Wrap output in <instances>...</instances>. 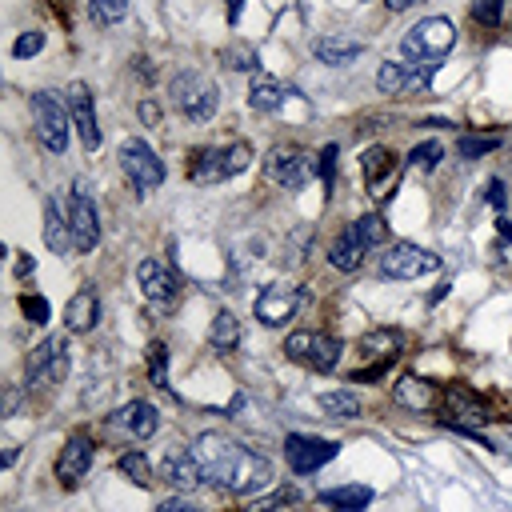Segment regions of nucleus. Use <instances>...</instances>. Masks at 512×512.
Masks as SVG:
<instances>
[{"mask_svg":"<svg viewBox=\"0 0 512 512\" xmlns=\"http://www.w3.org/2000/svg\"><path fill=\"white\" fill-rule=\"evenodd\" d=\"M316 504H320V508H328V512H364V508L372 504V488H364V484L324 488V492L316 496Z\"/></svg>","mask_w":512,"mask_h":512,"instance_id":"25","label":"nucleus"},{"mask_svg":"<svg viewBox=\"0 0 512 512\" xmlns=\"http://www.w3.org/2000/svg\"><path fill=\"white\" fill-rule=\"evenodd\" d=\"M112 420H116V428L128 432L132 440H148V436H156V428H160V412H156L148 400H128Z\"/></svg>","mask_w":512,"mask_h":512,"instance_id":"20","label":"nucleus"},{"mask_svg":"<svg viewBox=\"0 0 512 512\" xmlns=\"http://www.w3.org/2000/svg\"><path fill=\"white\" fill-rule=\"evenodd\" d=\"M88 12L100 24H120L128 16V0H88Z\"/></svg>","mask_w":512,"mask_h":512,"instance_id":"36","label":"nucleus"},{"mask_svg":"<svg viewBox=\"0 0 512 512\" xmlns=\"http://www.w3.org/2000/svg\"><path fill=\"white\" fill-rule=\"evenodd\" d=\"M64 100H68V112H72V128H76L80 144H84L88 152H96L104 136H100V120H96L92 88H88L84 80H72V84H68V92H64Z\"/></svg>","mask_w":512,"mask_h":512,"instance_id":"15","label":"nucleus"},{"mask_svg":"<svg viewBox=\"0 0 512 512\" xmlns=\"http://www.w3.org/2000/svg\"><path fill=\"white\" fill-rule=\"evenodd\" d=\"M456 48V24L448 16H424L400 36V52L412 64H436Z\"/></svg>","mask_w":512,"mask_h":512,"instance_id":"4","label":"nucleus"},{"mask_svg":"<svg viewBox=\"0 0 512 512\" xmlns=\"http://www.w3.org/2000/svg\"><path fill=\"white\" fill-rule=\"evenodd\" d=\"M392 12H404V8H412V4H424V0H384Z\"/></svg>","mask_w":512,"mask_h":512,"instance_id":"49","label":"nucleus"},{"mask_svg":"<svg viewBox=\"0 0 512 512\" xmlns=\"http://www.w3.org/2000/svg\"><path fill=\"white\" fill-rule=\"evenodd\" d=\"M332 160H336V144H328V148H324V156H320V176H324V188H332Z\"/></svg>","mask_w":512,"mask_h":512,"instance_id":"44","label":"nucleus"},{"mask_svg":"<svg viewBox=\"0 0 512 512\" xmlns=\"http://www.w3.org/2000/svg\"><path fill=\"white\" fill-rule=\"evenodd\" d=\"M432 72H436V64H400V60H384V64L376 68V88H380L384 96H400V92H408V88H428Z\"/></svg>","mask_w":512,"mask_h":512,"instance_id":"17","label":"nucleus"},{"mask_svg":"<svg viewBox=\"0 0 512 512\" xmlns=\"http://www.w3.org/2000/svg\"><path fill=\"white\" fill-rule=\"evenodd\" d=\"M16 408H20V392L8 388V396H4V416H16Z\"/></svg>","mask_w":512,"mask_h":512,"instance_id":"45","label":"nucleus"},{"mask_svg":"<svg viewBox=\"0 0 512 512\" xmlns=\"http://www.w3.org/2000/svg\"><path fill=\"white\" fill-rule=\"evenodd\" d=\"M316 172H320L316 156L304 152V148H296V144H276V148L264 156V176H268L276 188H288V192L304 188Z\"/></svg>","mask_w":512,"mask_h":512,"instance_id":"8","label":"nucleus"},{"mask_svg":"<svg viewBox=\"0 0 512 512\" xmlns=\"http://www.w3.org/2000/svg\"><path fill=\"white\" fill-rule=\"evenodd\" d=\"M156 512H204L200 504H192L188 496H168V500H160L156 504Z\"/></svg>","mask_w":512,"mask_h":512,"instance_id":"42","label":"nucleus"},{"mask_svg":"<svg viewBox=\"0 0 512 512\" xmlns=\"http://www.w3.org/2000/svg\"><path fill=\"white\" fill-rule=\"evenodd\" d=\"M68 220H72V240H76V252H92L100 244V212L92 204V196L84 192V184L72 188V200H68Z\"/></svg>","mask_w":512,"mask_h":512,"instance_id":"16","label":"nucleus"},{"mask_svg":"<svg viewBox=\"0 0 512 512\" xmlns=\"http://www.w3.org/2000/svg\"><path fill=\"white\" fill-rule=\"evenodd\" d=\"M192 452L204 468V484H212L228 496H252L272 484V464L260 452L228 440L224 432H200L192 440Z\"/></svg>","mask_w":512,"mask_h":512,"instance_id":"1","label":"nucleus"},{"mask_svg":"<svg viewBox=\"0 0 512 512\" xmlns=\"http://www.w3.org/2000/svg\"><path fill=\"white\" fill-rule=\"evenodd\" d=\"M436 268H440V256L412 240H396L380 256V276L388 280H420V276H432Z\"/></svg>","mask_w":512,"mask_h":512,"instance_id":"9","label":"nucleus"},{"mask_svg":"<svg viewBox=\"0 0 512 512\" xmlns=\"http://www.w3.org/2000/svg\"><path fill=\"white\" fill-rule=\"evenodd\" d=\"M96 320H100V296H96V288H80V292L64 304V328H68L72 336H84V332L96 328Z\"/></svg>","mask_w":512,"mask_h":512,"instance_id":"21","label":"nucleus"},{"mask_svg":"<svg viewBox=\"0 0 512 512\" xmlns=\"http://www.w3.org/2000/svg\"><path fill=\"white\" fill-rule=\"evenodd\" d=\"M44 244H48L56 256L76 252V240H72V220H68V212H64L56 200H48V204H44Z\"/></svg>","mask_w":512,"mask_h":512,"instance_id":"24","label":"nucleus"},{"mask_svg":"<svg viewBox=\"0 0 512 512\" xmlns=\"http://www.w3.org/2000/svg\"><path fill=\"white\" fill-rule=\"evenodd\" d=\"M40 48H44V32H36V28H32V32H20V36H16V44H12V56L28 60V56H36Z\"/></svg>","mask_w":512,"mask_h":512,"instance_id":"40","label":"nucleus"},{"mask_svg":"<svg viewBox=\"0 0 512 512\" xmlns=\"http://www.w3.org/2000/svg\"><path fill=\"white\" fill-rule=\"evenodd\" d=\"M300 304H304V292H300L292 280H272V284H264L260 296L252 300V312H256V320H260L264 328H284L288 320H296Z\"/></svg>","mask_w":512,"mask_h":512,"instance_id":"11","label":"nucleus"},{"mask_svg":"<svg viewBox=\"0 0 512 512\" xmlns=\"http://www.w3.org/2000/svg\"><path fill=\"white\" fill-rule=\"evenodd\" d=\"M284 352H288V360H296V364H304L312 372H332L340 364L344 344L332 332H292L284 340Z\"/></svg>","mask_w":512,"mask_h":512,"instance_id":"10","label":"nucleus"},{"mask_svg":"<svg viewBox=\"0 0 512 512\" xmlns=\"http://www.w3.org/2000/svg\"><path fill=\"white\" fill-rule=\"evenodd\" d=\"M320 412L324 416H332V420H352V416H360V400L348 392V388H332V392H320Z\"/></svg>","mask_w":512,"mask_h":512,"instance_id":"31","label":"nucleus"},{"mask_svg":"<svg viewBox=\"0 0 512 512\" xmlns=\"http://www.w3.org/2000/svg\"><path fill=\"white\" fill-rule=\"evenodd\" d=\"M440 156H444L440 140H424V144H416V148L408 152V164H420L424 172H432V168L440 164Z\"/></svg>","mask_w":512,"mask_h":512,"instance_id":"38","label":"nucleus"},{"mask_svg":"<svg viewBox=\"0 0 512 512\" xmlns=\"http://www.w3.org/2000/svg\"><path fill=\"white\" fill-rule=\"evenodd\" d=\"M160 480L172 484V488H180V492H192V488L204 484V468H200V460H196L192 448H168L160 456Z\"/></svg>","mask_w":512,"mask_h":512,"instance_id":"18","label":"nucleus"},{"mask_svg":"<svg viewBox=\"0 0 512 512\" xmlns=\"http://www.w3.org/2000/svg\"><path fill=\"white\" fill-rule=\"evenodd\" d=\"M24 376H28V388L32 384H56L68 376V340L64 336H44L28 360H24Z\"/></svg>","mask_w":512,"mask_h":512,"instance_id":"13","label":"nucleus"},{"mask_svg":"<svg viewBox=\"0 0 512 512\" xmlns=\"http://www.w3.org/2000/svg\"><path fill=\"white\" fill-rule=\"evenodd\" d=\"M244 512H300V496H296V488H280V492L256 496Z\"/></svg>","mask_w":512,"mask_h":512,"instance_id":"34","label":"nucleus"},{"mask_svg":"<svg viewBox=\"0 0 512 512\" xmlns=\"http://www.w3.org/2000/svg\"><path fill=\"white\" fill-rule=\"evenodd\" d=\"M208 344H212L216 352H232V348L240 344V320H236L232 312H216L212 324H208Z\"/></svg>","mask_w":512,"mask_h":512,"instance_id":"29","label":"nucleus"},{"mask_svg":"<svg viewBox=\"0 0 512 512\" xmlns=\"http://www.w3.org/2000/svg\"><path fill=\"white\" fill-rule=\"evenodd\" d=\"M492 148H500V136H460V140H456V156H460V160L488 156Z\"/></svg>","mask_w":512,"mask_h":512,"instance_id":"35","label":"nucleus"},{"mask_svg":"<svg viewBox=\"0 0 512 512\" xmlns=\"http://www.w3.org/2000/svg\"><path fill=\"white\" fill-rule=\"evenodd\" d=\"M220 64L232 68V72H260V52L244 40H232L220 48Z\"/></svg>","mask_w":512,"mask_h":512,"instance_id":"32","label":"nucleus"},{"mask_svg":"<svg viewBox=\"0 0 512 512\" xmlns=\"http://www.w3.org/2000/svg\"><path fill=\"white\" fill-rule=\"evenodd\" d=\"M400 344H404V336L396 332V328H376V332H368L364 340H360V352L364 356H380L384 364L400 352Z\"/></svg>","mask_w":512,"mask_h":512,"instance_id":"30","label":"nucleus"},{"mask_svg":"<svg viewBox=\"0 0 512 512\" xmlns=\"http://www.w3.org/2000/svg\"><path fill=\"white\" fill-rule=\"evenodd\" d=\"M240 8H244V0H228V24L240 20Z\"/></svg>","mask_w":512,"mask_h":512,"instance_id":"48","label":"nucleus"},{"mask_svg":"<svg viewBox=\"0 0 512 512\" xmlns=\"http://www.w3.org/2000/svg\"><path fill=\"white\" fill-rule=\"evenodd\" d=\"M168 96H172L176 112H180L184 120H192V124H208V120L216 116V108H220L216 84H212L204 72H196V68L176 72L172 84H168Z\"/></svg>","mask_w":512,"mask_h":512,"instance_id":"5","label":"nucleus"},{"mask_svg":"<svg viewBox=\"0 0 512 512\" xmlns=\"http://www.w3.org/2000/svg\"><path fill=\"white\" fill-rule=\"evenodd\" d=\"M252 164V148L244 140L232 144H216V148H200L188 156V180L208 188V184H224L232 176H240Z\"/></svg>","mask_w":512,"mask_h":512,"instance_id":"2","label":"nucleus"},{"mask_svg":"<svg viewBox=\"0 0 512 512\" xmlns=\"http://www.w3.org/2000/svg\"><path fill=\"white\" fill-rule=\"evenodd\" d=\"M116 468H120L136 488H152V484H156V472H152L148 456H144V452H136V448H132V452H124V456L116 460Z\"/></svg>","mask_w":512,"mask_h":512,"instance_id":"33","label":"nucleus"},{"mask_svg":"<svg viewBox=\"0 0 512 512\" xmlns=\"http://www.w3.org/2000/svg\"><path fill=\"white\" fill-rule=\"evenodd\" d=\"M32 124H36L40 148L52 152V156H64V148H68V128H72L68 100H60L56 92H36V96H32Z\"/></svg>","mask_w":512,"mask_h":512,"instance_id":"6","label":"nucleus"},{"mask_svg":"<svg viewBox=\"0 0 512 512\" xmlns=\"http://www.w3.org/2000/svg\"><path fill=\"white\" fill-rule=\"evenodd\" d=\"M136 112H140V120H144L148 128H160V120H164V112H160V104H156V100H140V108H136Z\"/></svg>","mask_w":512,"mask_h":512,"instance_id":"43","label":"nucleus"},{"mask_svg":"<svg viewBox=\"0 0 512 512\" xmlns=\"http://www.w3.org/2000/svg\"><path fill=\"white\" fill-rule=\"evenodd\" d=\"M116 160H120V168H124V176H128V184L140 192V196H152L160 184H164V160L140 140V136H128V140H120V152H116Z\"/></svg>","mask_w":512,"mask_h":512,"instance_id":"7","label":"nucleus"},{"mask_svg":"<svg viewBox=\"0 0 512 512\" xmlns=\"http://www.w3.org/2000/svg\"><path fill=\"white\" fill-rule=\"evenodd\" d=\"M444 420H452V424H484L488 416H484V404H476V400H468V392H448V404H444Z\"/></svg>","mask_w":512,"mask_h":512,"instance_id":"28","label":"nucleus"},{"mask_svg":"<svg viewBox=\"0 0 512 512\" xmlns=\"http://www.w3.org/2000/svg\"><path fill=\"white\" fill-rule=\"evenodd\" d=\"M20 308L32 324H48V300L44 296H20Z\"/></svg>","mask_w":512,"mask_h":512,"instance_id":"41","label":"nucleus"},{"mask_svg":"<svg viewBox=\"0 0 512 512\" xmlns=\"http://www.w3.org/2000/svg\"><path fill=\"white\" fill-rule=\"evenodd\" d=\"M288 96H292V88H284L276 76L252 72V84H248V108L252 112H280Z\"/></svg>","mask_w":512,"mask_h":512,"instance_id":"23","label":"nucleus"},{"mask_svg":"<svg viewBox=\"0 0 512 512\" xmlns=\"http://www.w3.org/2000/svg\"><path fill=\"white\" fill-rule=\"evenodd\" d=\"M360 168H364V184L372 188V196H384V180L396 176V156H392L384 144H376V148L364 152Z\"/></svg>","mask_w":512,"mask_h":512,"instance_id":"26","label":"nucleus"},{"mask_svg":"<svg viewBox=\"0 0 512 512\" xmlns=\"http://www.w3.org/2000/svg\"><path fill=\"white\" fill-rule=\"evenodd\" d=\"M488 200H492L496 208L504 204V184H500V180H492V184H488Z\"/></svg>","mask_w":512,"mask_h":512,"instance_id":"46","label":"nucleus"},{"mask_svg":"<svg viewBox=\"0 0 512 512\" xmlns=\"http://www.w3.org/2000/svg\"><path fill=\"white\" fill-rule=\"evenodd\" d=\"M500 12H504V0H476L472 4L476 24H484V28H496L500 24Z\"/></svg>","mask_w":512,"mask_h":512,"instance_id":"39","label":"nucleus"},{"mask_svg":"<svg viewBox=\"0 0 512 512\" xmlns=\"http://www.w3.org/2000/svg\"><path fill=\"white\" fill-rule=\"evenodd\" d=\"M384 228H388V224H384L376 212H368V216H360V220L344 224V228H340V236L328 244V264H332V268H340V272L360 268V264H364V256L384 240Z\"/></svg>","mask_w":512,"mask_h":512,"instance_id":"3","label":"nucleus"},{"mask_svg":"<svg viewBox=\"0 0 512 512\" xmlns=\"http://www.w3.org/2000/svg\"><path fill=\"white\" fill-rule=\"evenodd\" d=\"M88 464H92V440H88L84 432H72V436L64 440L60 456H56V476H60V484L72 488L76 480H84Z\"/></svg>","mask_w":512,"mask_h":512,"instance_id":"19","label":"nucleus"},{"mask_svg":"<svg viewBox=\"0 0 512 512\" xmlns=\"http://www.w3.org/2000/svg\"><path fill=\"white\" fill-rule=\"evenodd\" d=\"M360 52H364V44L352 40V36L328 32V36H316V40H312V56H316L320 64H328V68H344V64H352Z\"/></svg>","mask_w":512,"mask_h":512,"instance_id":"22","label":"nucleus"},{"mask_svg":"<svg viewBox=\"0 0 512 512\" xmlns=\"http://www.w3.org/2000/svg\"><path fill=\"white\" fill-rule=\"evenodd\" d=\"M336 452H340V444H336V440H320V436H300V432H292V436L284 440V456H288V468H292L296 476L320 472L328 460H336Z\"/></svg>","mask_w":512,"mask_h":512,"instance_id":"14","label":"nucleus"},{"mask_svg":"<svg viewBox=\"0 0 512 512\" xmlns=\"http://www.w3.org/2000/svg\"><path fill=\"white\" fill-rule=\"evenodd\" d=\"M16 256H20V260H16V272H20V276H28V272H32V268H36V264H32V260H28V256H24V252H16Z\"/></svg>","mask_w":512,"mask_h":512,"instance_id":"47","label":"nucleus"},{"mask_svg":"<svg viewBox=\"0 0 512 512\" xmlns=\"http://www.w3.org/2000/svg\"><path fill=\"white\" fill-rule=\"evenodd\" d=\"M148 376L156 388H172L168 384V348L164 344H148Z\"/></svg>","mask_w":512,"mask_h":512,"instance_id":"37","label":"nucleus"},{"mask_svg":"<svg viewBox=\"0 0 512 512\" xmlns=\"http://www.w3.org/2000/svg\"><path fill=\"white\" fill-rule=\"evenodd\" d=\"M396 400L404 408H432L436 404V388L428 380H420V376H400L396 380Z\"/></svg>","mask_w":512,"mask_h":512,"instance_id":"27","label":"nucleus"},{"mask_svg":"<svg viewBox=\"0 0 512 512\" xmlns=\"http://www.w3.org/2000/svg\"><path fill=\"white\" fill-rule=\"evenodd\" d=\"M136 284H140L144 300H148L152 308H160V312H172L176 300H180V280H176V272H172L164 260H156V256H148V260L136 264Z\"/></svg>","mask_w":512,"mask_h":512,"instance_id":"12","label":"nucleus"}]
</instances>
